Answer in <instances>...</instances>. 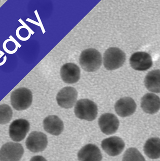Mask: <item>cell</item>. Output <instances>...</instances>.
I'll use <instances>...</instances> for the list:
<instances>
[{
  "mask_svg": "<svg viewBox=\"0 0 160 161\" xmlns=\"http://www.w3.org/2000/svg\"><path fill=\"white\" fill-rule=\"evenodd\" d=\"M102 62L101 53L94 48L85 49L80 54V65L82 68L86 72L96 71L101 66Z\"/></svg>",
  "mask_w": 160,
  "mask_h": 161,
  "instance_id": "1",
  "label": "cell"
},
{
  "mask_svg": "<svg viewBox=\"0 0 160 161\" xmlns=\"http://www.w3.org/2000/svg\"><path fill=\"white\" fill-rule=\"evenodd\" d=\"M77 118L87 121L95 119L98 114V108L96 103L87 99L77 101L74 109Z\"/></svg>",
  "mask_w": 160,
  "mask_h": 161,
  "instance_id": "2",
  "label": "cell"
},
{
  "mask_svg": "<svg viewBox=\"0 0 160 161\" xmlns=\"http://www.w3.org/2000/svg\"><path fill=\"white\" fill-rule=\"evenodd\" d=\"M11 103L13 108L21 111L27 109L33 102L32 92L25 87H20L11 94Z\"/></svg>",
  "mask_w": 160,
  "mask_h": 161,
  "instance_id": "3",
  "label": "cell"
},
{
  "mask_svg": "<svg viewBox=\"0 0 160 161\" xmlns=\"http://www.w3.org/2000/svg\"><path fill=\"white\" fill-rule=\"evenodd\" d=\"M126 61V54L117 47H110L105 51L104 56V65L109 71L121 67Z\"/></svg>",
  "mask_w": 160,
  "mask_h": 161,
  "instance_id": "4",
  "label": "cell"
},
{
  "mask_svg": "<svg viewBox=\"0 0 160 161\" xmlns=\"http://www.w3.org/2000/svg\"><path fill=\"white\" fill-rule=\"evenodd\" d=\"M24 153V147L21 144L7 142L0 149V161H19Z\"/></svg>",
  "mask_w": 160,
  "mask_h": 161,
  "instance_id": "5",
  "label": "cell"
},
{
  "mask_svg": "<svg viewBox=\"0 0 160 161\" xmlns=\"http://www.w3.org/2000/svg\"><path fill=\"white\" fill-rule=\"evenodd\" d=\"M48 144L47 137L41 132L33 131L26 139V148L33 153H39L44 151Z\"/></svg>",
  "mask_w": 160,
  "mask_h": 161,
  "instance_id": "6",
  "label": "cell"
},
{
  "mask_svg": "<svg viewBox=\"0 0 160 161\" xmlns=\"http://www.w3.org/2000/svg\"><path fill=\"white\" fill-rule=\"evenodd\" d=\"M29 129L30 124L26 119H19L14 120L10 125V137L13 142H21L25 138Z\"/></svg>",
  "mask_w": 160,
  "mask_h": 161,
  "instance_id": "7",
  "label": "cell"
},
{
  "mask_svg": "<svg viewBox=\"0 0 160 161\" xmlns=\"http://www.w3.org/2000/svg\"><path fill=\"white\" fill-rule=\"evenodd\" d=\"M77 92L76 89L72 86H67L58 92L56 101L58 104L63 108H72L77 100Z\"/></svg>",
  "mask_w": 160,
  "mask_h": 161,
  "instance_id": "8",
  "label": "cell"
},
{
  "mask_svg": "<svg viewBox=\"0 0 160 161\" xmlns=\"http://www.w3.org/2000/svg\"><path fill=\"white\" fill-rule=\"evenodd\" d=\"M120 122L117 116L114 114L106 113L100 116L99 119V125L101 132L106 135H112L118 130Z\"/></svg>",
  "mask_w": 160,
  "mask_h": 161,
  "instance_id": "9",
  "label": "cell"
},
{
  "mask_svg": "<svg viewBox=\"0 0 160 161\" xmlns=\"http://www.w3.org/2000/svg\"><path fill=\"white\" fill-rule=\"evenodd\" d=\"M101 147L109 156L115 157L118 156L123 151L125 144L121 138L113 136L103 140Z\"/></svg>",
  "mask_w": 160,
  "mask_h": 161,
  "instance_id": "10",
  "label": "cell"
},
{
  "mask_svg": "<svg viewBox=\"0 0 160 161\" xmlns=\"http://www.w3.org/2000/svg\"><path fill=\"white\" fill-rule=\"evenodd\" d=\"M130 64L134 70L140 71H146L152 66V58L148 53L136 52L130 57Z\"/></svg>",
  "mask_w": 160,
  "mask_h": 161,
  "instance_id": "11",
  "label": "cell"
},
{
  "mask_svg": "<svg viewBox=\"0 0 160 161\" xmlns=\"http://www.w3.org/2000/svg\"><path fill=\"white\" fill-rule=\"evenodd\" d=\"M136 104L134 100L128 97L120 99L115 105V112L122 118L132 115L136 111Z\"/></svg>",
  "mask_w": 160,
  "mask_h": 161,
  "instance_id": "12",
  "label": "cell"
},
{
  "mask_svg": "<svg viewBox=\"0 0 160 161\" xmlns=\"http://www.w3.org/2000/svg\"><path fill=\"white\" fill-rule=\"evenodd\" d=\"M61 76L65 83H76L80 78L81 71L79 67L75 64L69 63L64 64L61 69Z\"/></svg>",
  "mask_w": 160,
  "mask_h": 161,
  "instance_id": "13",
  "label": "cell"
},
{
  "mask_svg": "<svg viewBox=\"0 0 160 161\" xmlns=\"http://www.w3.org/2000/svg\"><path fill=\"white\" fill-rule=\"evenodd\" d=\"M79 161H101L103 156L99 148L93 144L85 145L77 153Z\"/></svg>",
  "mask_w": 160,
  "mask_h": 161,
  "instance_id": "14",
  "label": "cell"
},
{
  "mask_svg": "<svg viewBox=\"0 0 160 161\" xmlns=\"http://www.w3.org/2000/svg\"><path fill=\"white\" fill-rule=\"evenodd\" d=\"M141 107L147 114H156L160 109V98L155 94L147 93L142 98Z\"/></svg>",
  "mask_w": 160,
  "mask_h": 161,
  "instance_id": "15",
  "label": "cell"
},
{
  "mask_svg": "<svg viewBox=\"0 0 160 161\" xmlns=\"http://www.w3.org/2000/svg\"><path fill=\"white\" fill-rule=\"evenodd\" d=\"M44 129L46 132L54 136H58L64 129V124L61 119L56 115L46 117L43 121Z\"/></svg>",
  "mask_w": 160,
  "mask_h": 161,
  "instance_id": "16",
  "label": "cell"
},
{
  "mask_svg": "<svg viewBox=\"0 0 160 161\" xmlns=\"http://www.w3.org/2000/svg\"><path fill=\"white\" fill-rule=\"evenodd\" d=\"M146 88L151 92L160 93V70H152L144 79Z\"/></svg>",
  "mask_w": 160,
  "mask_h": 161,
  "instance_id": "17",
  "label": "cell"
},
{
  "mask_svg": "<svg viewBox=\"0 0 160 161\" xmlns=\"http://www.w3.org/2000/svg\"><path fill=\"white\" fill-rule=\"evenodd\" d=\"M144 152L146 156L151 159L160 158V139L152 137L148 139L144 146Z\"/></svg>",
  "mask_w": 160,
  "mask_h": 161,
  "instance_id": "18",
  "label": "cell"
},
{
  "mask_svg": "<svg viewBox=\"0 0 160 161\" xmlns=\"http://www.w3.org/2000/svg\"><path fill=\"white\" fill-rule=\"evenodd\" d=\"M122 161H146V160L137 148L131 147L125 152Z\"/></svg>",
  "mask_w": 160,
  "mask_h": 161,
  "instance_id": "19",
  "label": "cell"
},
{
  "mask_svg": "<svg viewBox=\"0 0 160 161\" xmlns=\"http://www.w3.org/2000/svg\"><path fill=\"white\" fill-rule=\"evenodd\" d=\"M13 116V111L9 106L0 105V124L5 125L9 123Z\"/></svg>",
  "mask_w": 160,
  "mask_h": 161,
  "instance_id": "20",
  "label": "cell"
},
{
  "mask_svg": "<svg viewBox=\"0 0 160 161\" xmlns=\"http://www.w3.org/2000/svg\"><path fill=\"white\" fill-rule=\"evenodd\" d=\"M30 161H47L46 158L41 156H36L33 157Z\"/></svg>",
  "mask_w": 160,
  "mask_h": 161,
  "instance_id": "21",
  "label": "cell"
}]
</instances>
